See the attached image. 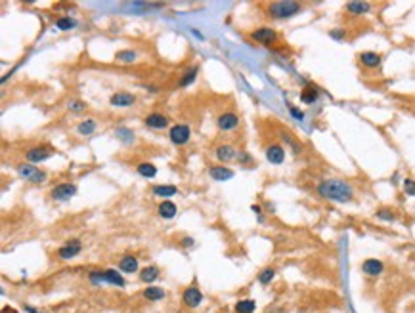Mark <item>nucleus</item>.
Listing matches in <instances>:
<instances>
[{
	"instance_id": "nucleus-31",
	"label": "nucleus",
	"mask_w": 415,
	"mask_h": 313,
	"mask_svg": "<svg viewBox=\"0 0 415 313\" xmlns=\"http://www.w3.org/2000/svg\"><path fill=\"white\" fill-rule=\"evenodd\" d=\"M276 277V271L272 269V267H266V269H262L260 271V275H258V281L262 282V284H270V281Z\"/></svg>"
},
{
	"instance_id": "nucleus-25",
	"label": "nucleus",
	"mask_w": 415,
	"mask_h": 313,
	"mask_svg": "<svg viewBox=\"0 0 415 313\" xmlns=\"http://www.w3.org/2000/svg\"><path fill=\"white\" fill-rule=\"evenodd\" d=\"M144 296L148 298V300H161V298H165V290L159 288V286H148L146 290H144Z\"/></svg>"
},
{
	"instance_id": "nucleus-41",
	"label": "nucleus",
	"mask_w": 415,
	"mask_h": 313,
	"mask_svg": "<svg viewBox=\"0 0 415 313\" xmlns=\"http://www.w3.org/2000/svg\"><path fill=\"white\" fill-rule=\"evenodd\" d=\"M239 160H241V162H249V155H245V153H241V151H239Z\"/></svg>"
},
{
	"instance_id": "nucleus-26",
	"label": "nucleus",
	"mask_w": 415,
	"mask_h": 313,
	"mask_svg": "<svg viewBox=\"0 0 415 313\" xmlns=\"http://www.w3.org/2000/svg\"><path fill=\"white\" fill-rule=\"evenodd\" d=\"M79 134L81 136H90L94 130H96V121H92V119H88V121H83L81 125H79Z\"/></svg>"
},
{
	"instance_id": "nucleus-16",
	"label": "nucleus",
	"mask_w": 415,
	"mask_h": 313,
	"mask_svg": "<svg viewBox=\"0 0 415 313\" xmlns=\"http://www.w3.org/2000/svg\"><path fill=\"white\" fill-rule=\"evenodd\" d=\"M209 174H211V178L216 180V182H226V180L233 178V172H232L230 168H226V166H211Z\"/></svg>"
},
{
	"instance_id": "nucleus-13",
	"label": "nucleus",
	"mask_w": 415,
	"mask_h": 313,
	"mask_svg": "<svg viewBox=\"0 0 415 313\" xmlns=\"http://www.w3.org/2000/svg\"><path fill=\"white\" fill-rule=\"evenodd\" d=\"M266 158L272 162V164H282L285 160V149L282 145H270L266 149Z\"/></svg>"
},
{
	"instance_id": "nucleus-14",
	"label": "nucleus",
	"mask_w": 415,
	"mask_h": 313,
	"mask_svg": "<svg viewBox=\"0 0 415 313\" xmlns=\"http://www.w3.org/2000/svg\"><path fill=\"white\" fill-rule=\"evenodd\" d=\"M215 155H216V158L220 162H230V160H233L237 156V151L232 145H218L216 151H215Z\"/></svg>"
},
{
	"instance_id": "nucleus-6",
	"label": "nucleus",
	"mask_w": 415,
	"mask_h": 313,
	"mask_svg": "<svg viewBox=\"0 0 415 313\" xmlns=\"http://www.w3.org/2000/svg\"><path fill=\"white\" fill-rule=\"evenodd\" d=\"M54 155V149L48 147V145H36V147H31L27 151V160L29 162H40V160H46L48 156Z\"/></svg>"
},
{
	"instance_id": "nucleus-1",
	"label": "nucleus",
	"mask_w": 415,
	"mask_h": 313,
	"mask_svg": "<svg viewBox=\"0 0 415 313\" xmlns=\"http://www.w3.org/2000/svg\"><path fill=\"white\" fill-rule=\"evenodd\" d=\"M318 193L323 199L335 201V203H350L354 197L350 184L343 180H325L318 186Z\"/></svg>"
},
{
	"instance_id": "nucleus-32",
	"label": "nucleus",
	"mask_w": 415,
	"mask_h": 313,
	"mask_svg": "<svg viewBox=\"0 0 415 313\" xmlns=\"http://www.w3.org/2000/svg\"><path fill=\"white\" fill-rule=\"evenodd\" d=\"M195 77H197V69L193 67V69H190V71L184 73V77H182V80H180V86H190L193 80H195Z\"/></svg>"
},
{
	"instance_id": "nucleus-20",
	"label": "nucleus",
	"mask_w": 415,
	"mask_h": 313,
	"mask_svg": "<svg viewBox=\"0 0 415 313\" xmlns=\"http://www.w3.org/2000/svg\"><path fill=\"white\" fill-rule=\"evenodd\" d=\"M176 204L174 203H170V201H163L159 204V216L161 218H166V219H170V218H174L176 216Z\"/></svg>"
},
{
	"instance_id": "nucleus-29",
	"label": "nucleus",
	"mask_w": 415,
	"mask_h": 313,
	"mask_svg": "<svg viewBox=\"0 0 415 313\" xmlns=\"http://www.w3.org/2000/svg\"><path fill=\"white\" fill-rule=\"evenodd\" d=\"M115 60L121 63H132V62H136V54H134L132 50H123V52H117Z\"/></svg>"
},
{
	"instance_id": "nucleus-9",
	"label": "nucleus",
	"mask_w": 415,
	"mask_h": 313,
	"mask_svg": "<svg viewBox=\"0 0 415 313\" xmlns=\"http://www.w3.org/2000/svg\"><path fill=\"white\" fill-rule=\"evenodd\" d=\"M182 300H184V304H186L188 308H197V306L203 302V294H201V290H199L197 286H190V288L184 290Z\"/></svg>"
},
{
	"instance_id": "nucleus-39",
	"label": "nucleus",
	"mask_w": 415,
	"mask_h": 313,
	"mask_svg": "<svg viewBox=\"0 0 415 313\" xmlns=\"http://www.w3.org/2000/svg\"><path fill=\"white\" fill-rule=\"evenodd\" d=\"M192 245H193L192 237H186V239H182V247H184V249H188V247H192Z\"/></svg>"
},
{
	"instance_id": "nucleus-3",
	"label": "nucleus",
	"mask_w": 415,
	"mask_h": 313,
	"mask_svg": "<svg viewBox=\"0 0 415 313\" xmlns=\"http://www.w3.org/2000/svg\"><path fill=\"white\" fill-rule=\"evenodd\" d=\"M90 279L94 282H111V284H117V286H125V279L113 271V269H107V271H92L90 273Z\"/></svg>"
},
{
	"instance_id": "nucleus-28",
	"label": "nucleus",
	"mask_w": 415,
	"mask_h": 313,
	"mask_svg": "<svg viewBox=\"0 0 415 313\" xmlns=\"http://www.w3.org/2000/svg\"><path fill=\"white\" fill-rule=\"evenodd\" d=\"M300 99H302L304 103H314V101L318 99V88H314V86H308L306 90H302Z\"/></svg>"
},
{
	"instance_id": "nucleus-30",
	"label": "nucleus",
	"mask_w": 415,
	"mask_h": 313,
	"mask_svg": "<svg viewBox=\"0 0 415 313\" xmlns=\"http://www.w3.org/2000/svg\"><path fill=\"white\" fill-rule=\"evenodd\" d=\"M117 138L119 140H123L125 143H130V141H134V132L132 130H128V128H117Z\"/></svg>"
},
{
	"instance_id": "nucleus-22",
	"label": "nucleus",
	"mask_w": 415,
	"mask_h": 313,
	"mask_svg": "<svg viewBox=\"0 0 415 313\" xmlns=\"http://www.w3.org/2000/svg\"><path fill=\"white\" fill-rule=\"evenodd\" d=\"M136 170H138V174L144 176V178H155V174H157V168H155L151 162H140V164L136 166Z\"/></svg>"
},
{
	"instance_id": "nucleus-18",
	"label": "nucleus",
	"mask_w": 415,
	"mask_h": 313,
	"mask_svg": "<svg viewBox=\"0 0 415 313\" xmlns=\"http://www.w3.org/2000/svg\"><path fill=\"white\" fill-rule=\"evenodd\" d=\"M360 62H362V65L373 69V67H379V65H381V56L375 54V52H362V54H360Z\"/></svg>"
},
{
	"instance_id": "nucleus-4",
	"label": "nucleus",
	"mask_w": 415,
	"mask_h": 313,
	"mask_svg": "<svg viewBox=\"0 0 415 313\" xmlns=\"http://www.w3.org/2000/svg\"><path fill=\"white\" fill-rule=\"evenodd\" d=\"M17 172L27 180V182H33V184H42L46 180V174L42 170H38L36 166H31V164H19L17 166Z\"/></svg>"
},
{
	"instance_id": "nucleus-12",
	"label": "nucleus",
	"mask_w": 415,
	"mask_h": 313,
	"mask_svg": "<svg viewBox=\"0 0 415 313\" xmlns=\"http://www.w3.org/2000/svg\"><path fill=\"white\" fill-rule=\"evenodd\" d=\"M239 126V117L235 115V113H224L218 117V128L220 130H233V128H237Z\"/></svg>"
},
{
	"instance_id": "nucleus-38",
	"label": "nucleus",
	"mask_w": 415,
	"mask_h": 313,
	"mask_svg": "<svg viewBox=\"0 0 415 313\" xmlns=\"http://www.w3.org/2000/svg\"><path fill=\"white\" fill-rule=\"evenodd\" d=\"M289 113H291L297 121H302V119H304V113H302V111H299V109H297V107H293V105H289Z\"/></svg>"
},
{
	"instance_id": "nucleus-15",
	"label": "nucleus",
	"mask_w": 415,
	"mask_h": 313,
	"mask_svg": "<svg viewBox=\"0 0 415 313\" xmlns=\"http://www.w3.org/2000/svg\"><path fill=\"white\" fill-rule=\"evenodd\" d=\"M79 252H81V243L79 241H71L69 245H65L58 250V256L62 260H69V258H75Z\"/></svg>"
},
{
	"instance_id": "nucleus-37",
	"label": "nucleus",
	"mask_w": 415,
	"mask_h": 313,
	"mask_svg": "<svg viewBox=\"0 0 415 313\" xmlns=\"http://www.w3.org/2000/svg\"><path fill=\"white\" fill-rule=\"evenodd\" d=\"M69 109H73V111H84L86 105L83 101H69Z\"/></svg>"
},
{
	"instance_id": "nucleus-36",
	"label": "nucleus",
	"mask_w": 415,
	"mask_h": 313,
	"mask_svg": "<svg viewBox=\"0 0 415 313\" xmlns=\"http://www.w3.org/2000/svg\"><path fill=\"white\" fill-rule=\"evenodd\" d=\"M404 191H406L408 195H414L415 197V180H412V178L404 180Z\"/></svg>"
},
{
	"instance_id": "nucleus-10",
	"label": "nucleus",
	"mask_w": 415,
	"mask_h": 313,
	"mask_svg": "<svg viewBox=\"0 0 415 313\" xmlns=\"http://www.w3.org/2000/svg\"><path fill=\"white\" fill-rule=\"evenodd\" d=\"M109 101H111L113 107H130L136 101V97H134V94H130V92H117V94L111 95Z\"/></svg>"
},
{
	"instance_id": "nucleus-42",
	"label": "nucleus",
	"mask_w": 415,
	"mask_h": 313,
	"mask_svg": "<svg viewBox=\"0 0 415 313\" xmlns=\"http://www.w3.org/2000/svg\"><path fill=\"white\" fill-rule=\"evenodd\" d=\"M251 210H253L255 214H260V206H256V204H253V206H251Z\"/></svg>"
},
{
	"instance_id": "nucleus-24",
	"label": "nucleus",
	"mask_w": 415,
	"mask_h": 313,
	"mask_svg": "<svg viewBox=\"0 0 415 313\" xmlns=\"http://www.w3.org/2000/svg\"><path fill=\"white\" fill-rule=\"evenodd\" d=\"M256 310L255 300H239L235 304V312L237 313H253Z\"/></svg>"
},
{
	"instance_id": "nucleus-34",
	"label": "nucleus",
	"mask_w": 415,
	"mask_h": 313,
	"mask_svg": "<svg viewBox=\"0 0 415 313\" xmlns=\"http://www.w3.org/2000/svg\"><path fill=\"white\" fill-rule=\"evenodd\" d=\"M377 218L386 219V221H394V219H396V214H394L392 210H388V208H381V210H377Z\"/></svg>"
},
{
	"instance_id": "nucleus-27",
	"label": "nucleus",
	"mask_w": 415,
	"mask_h": 313,
	"mask_svg": "<svg viewBox=\"0 0 415 313\" xmlns=\"http://www.w3.org/2000/svg\"><path fill=\"white\" fill-rule=\"evenodd\" d=\"M176 191L178 189L174 188V186H155L153 188V195H157V197H172V195H176Z\"/></svg>"
},
{
	"instance_id": "nucleus-17",
	"label": "nucleus",
	"mask_w": 415,
	"mask_h": 313,
	"mask_svg": "<svg viewBox=\"0 0 415 313\" xmlns=\"http://www.w3.org/2000/svg\"><path fill=\"white\" fill-rule=\"evenodd\" d=\"M144 123L146 126H149V128H165V126L168 125V119L165 117V115H159V113H151V115H148L146 119H144Z\"/></svg>"
},
{
	"instance_id": "nucleus-33",
	"label": "nucleus",
	"mask_w": 415,
	"mask_h": 313,
	"mask_svg": "<svg viewBox=\"0 0 415 313\" xmlns=\"http://www.w3.org/2000/svg\"><path fill=\"white\" fill-rule=\"evenodd\" d=\"M56 25H58V29H62V31H69V29L75 27V21H73L71 17H60V19L56 21Z\"/></svg>"
},
{
	"instance_id": "nucleus-11",
	"label": "nucleus",
	"mask_w": 415,
	"mask_h": 313,
	"mask_svg": "<svg viewBox=\"0 0 415 313\" xmlns=\"http://www.w3.org/2000/svg\"><path fill=\"white\" fill-rule=\"evenodd\" d=\"M253 38H255L256 42L270 44V42H274V40L278 38V32L274 31V29H270V27H260V29H256V31L253 32Z\"/></svg>"
},
{
	"instance_id": "nucleus-35",
	"label": "nucleus",
	"mask_w": 415,
	"mask_h": 313,
	"mask_svg": "<svg viewBox=\"0 0 415 313\" xmlns=\"http://www.w3.org/2000/svg\"><path fill=\"white\" fill-rule=\"evenodd\" d=\"M282 138H283V141H287L289 145L293 147V151H295V153H300V145H299V143H297V141H295V140L291 138V134H285V132H282Z\"/></svg>"
},
{
	"instance_id": "nucleus-19",
	"label": "nucleus",
	"mask_w": 415,
	"mask_h": 313,
	"mask_svg": "<svg viewBox=\"0 0 415 313\" xmlns=\"http://www.w3.org/2000/svg\"><path fill=\"white\" fill-rule=\"evenodd\" d=\"M369 8H371L369 2H349L347 4V12L352 16H362V14L369 12Z\"/></svg>"
},
{
	"instance_id": "nucleus-7",
	"label": "nucleus",
	"mask_w": 415,
	"mask_h": 313,
	"mask_svg": "<svg viewBox=\"0 0 415 313\" xmlns=\"http://www.w3.org/2000/svg\"><path fill=\"white\" fill-rule=\"evenodd\" d=\"M77 193V188L73 184H60L52 189V199L54 201H67Z\"/></svg>"
},
{
	"instance_id": "nucleus-40",
	"label": "nucleus",
	"mask_w": 415,
	"mask_h": 313,
	"mask_svg": "<svg viewBox=\"0 0 415 313\" xmlns=\"http://www.w3.org/2000/svg\"><path fill=\"white\" fill-rule=\"evenodd\" d=\"M329 34H331V38H337V40H339V38L345 36V31H331Z\"/></svg>"
},
{
	"instance_id": "nucleus-5",
	"label": "nucleus",
	"mask_w": 415,
	"mask_h": 313,
	"mask_svg": "<svg viewBox=\"0 0 415 313\" xmlns=\"http://www.w3.org/2000/svg\"><path fill=\"white\" fill-rule=\"evenodd\" d=\"M170 141L174 143V145H184L188 140H190V136H192V132H190V128L186 125H176L170 128Z\"/></svg>"
},
{
	"instance_id": "nucleus-2",
	"label": "nucleus",
	"mask_w": 415,
	"mask_h": 313,
	"mask_svg": "<svg viewBox=\"0 0 415 313\" xmlns=\"http://www.w3.org/2000/svg\"><path fill=\"white\" fill-rule=\"evenodd\" d=\"M302 10L300 2L295 0H282V2H272L268 6V16L274 19H289L293 16H297Z\"/></svg>"
},
{
	"instance_id": "nucleus-23",
	"label": "nucleus",
	"mask_w": 415,
	"mask_h": 313,
	"mask_svg": "<svg viewBox=\"0 0 415 313\" xmlns=\"http://www.w3.org/2000/svg\"><path fill=\"white\" fill-rule=\"evenodd\" d=\"M157 277H159V269H157L155 266H149V267L142 269V273H140V281H144V282L155 281Z\"/></svg>"
},
{
	"instance_id": "nucleus-21",
	"label": "nucleus",
	"mask_w": 415,
	"mask_h": 313,
	"mask_svg": "<svg viewBox=\"0 0 415 313\" xmlns=\"http://www.w3.org/2000/svg\"><path fill=\"white\" fill-rule=\"evenodd\" d=\"M119 267H121L125 273H134V271L138 269V258H134V256H125V258H121Z\"/></svg>"
},
{
	"instance_id": "nucleus-8",
	"label": "nucleus",
	"mask_w": 415,
	"mask_h": 313,
	"mask_svg": "<svg viewBox=\"0 0 415 313\" xmlns=\"http://www.w3.org/2000/svg\"><path fill=\"white\" fill-rule=\"evenodd\" d=\"M383 269H384L383 262H381V260H375V258H367V260L362 264V271H364L365 275H369V277L381 275Z\"/></svg>"
}]
</instances>
